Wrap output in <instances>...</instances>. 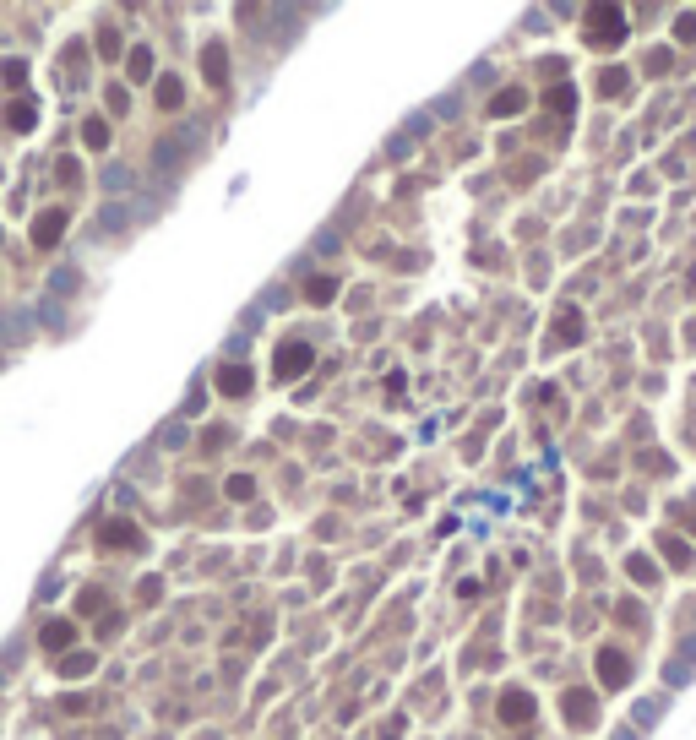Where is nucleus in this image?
Masks as SVG:
<instances>
[{
    "label": "nucleus",
    "mask_w": 696,
    "mask_h": 740,
    "mask_svg": "<svg viewBox=\"0 0 696 740\" xmlns=\"http://www.w3.org/2000/svg\"><path fill=\"white\" fill-rule=\"evenodd\" d=\"M228 495H234V501H250V495H256V479H250V473H234V479H228Z\"/></svg>",
    "instance_id": "6ab92c4d"
},
{
    "label": "nucleus",
    "mask_w": 696,
    "mask_h": 740,
    "mask_svg": "<svg viewBox=\"0 0 696 740\" xmlns=\"http://www.w3.org/2000/svg\"><path fill=\"white\" fill-rule=\"evenodd\" d=\"M98 610H103V594H98V588L77 594V615H98Z\"/></svg>",
    "instance_id": "aec40b11"
},
{
    "label": "nucleus",
    "mask_w": 696,
    "mask_h": 740,
    "mask_svg": "<svg viewBox=\"0 0 696 740\" xmlns=\"http://www.w3.org/2000/svg\"><path fill=\"white\" fill-rule=\"evenodd\" d=\"M202 77L212 87L228 82V49H224V44H207V49H202Z\"/></svg>",
    "instance_id": "39448f33"
},
{
    "label": "nucleus",
    "mask_w": 696,
    "mask_h": 740,
    "mask_svg": "<svg viewBox=\"0 0 696 740\" xmlns=\"http://www.w3.org/2000/svg\"><path fill=\"white\" fill-rule=\"evenodd\" d=\"M310 365H316V354H310L305 338H288V343H278V354H272V376H278V381H294V376H305Z\"/></svg>",
    "instance_id": "f03ea898"
},
{
    "label": "nucleus",
    "mask_w": 696,
    "mask_h": 740,
    "mask_svg": "<svg viewBox=\"0 0 696 740\" xmlns=\"http://www.w3.org/2000/svg\"><path fill=\"white\" fill-rule=\"evenodd\" d=\"M136 594H142V604H158V577H147V582L136 588Z\"/></svg>",
    "instance_id": "5701e85b"
},
{
    "label": "nucleus",
    "mask_w": 696,
    "mask_h": 740,
    "mask_svg": "<svg viewBox=\"0 0 696 740\" xmlns=\"http://www.w3.org/2000/svg\"><path fill=\"white\" fill-rule=\"evenodd\" d=\"M522 103H528V98H522V87H506V93H495V98H490V115H495V120H506V115H517Z\"/></svg>",
    "instance_id": "f8f14e48"
},
{
    "label": "nucleus",
    "mask_w": 696,
    "mask_h": 740,
    "mask_svg": "<svg viewBox=\"0 0 696 740\" xmlns=\"http://www.w3.org/2000/svg\"><path fill=\"white\" fill-rule=\"evenodd\" d=\"M626 39V11L620 6H593L588 11V44H598V49H610V44Z\"/></svg>",
    "instance_id": "f257e3e1"
},
{
    "label": "nucleus",
    "mask_w": 696,
    "mask_h": 740,
    "mask_svg": "<svg viewBox=\"0 0 696 740\" xmlns=\"http://www.w3.org/2000/svg\"><path fill=\"white\" fill-rule=\"evenodd\" d=\"M664 555H669V561H675V566H691V550H685V544H680V539H664Z\"/></svg>",
    "instance_id": "412c9836"
},
{
    "label": "nucleus",
    "mask_w": 696,
    "mask_h": 740,
    "mask_svg": "<svg viewBox=\"0 0 696 740\" xmlns=\"http://www.w3.org/2000/svg\"><path fill=\"white\" fill-rule=\"evenodd\" d=\"M180 98H185V87L174 82V77H164V82H158V109H180Z\"/></svg>",
    "instance_id": "dca6fc26"
},
{
    "label": "nucleus",
    "mask_w": 696,
    "mask_h": 740,
    "mask_svg": "<svg viewBox=\"0 0 696 740\" xmlns=\"http://www.w3.org/2000/svg\"><path fill=\"white\" fill-rule=\"evenodd\" d=\"M93 664H98L93 653H65V658H60V675H71V680H77V675H93Z\"/></svg>",
    "instance_id": "2eb2a0df"
},
{
    "label": "nucleus",
    "mask_w": 696,
    "mask_h": 740,
    "mask_svg": "<svg viewBox=\"0 0 696 740\" xmlns=\"http://www.w3.org/2000/svg\"><path fill=\"white\" fill-rule=\"evenodd\" d=\"M98 49H103V55H115V49H120V33H115V27H103V33H98Z\"/></svg>",
    "instance_id": "4be33fe9"
},
{
    "label": "nucleus",
    "mask_w": 696,
    "mask_h": 740,
    "mask_svg": "<svg viewBox=\"0 0 696 740\" xmlns=\"http://www.w3.org/2000/svg\"><path fill=\"white\" fill-rule=\"evenodd\" d=\"M125 77H131V82H147V77H153V55H147L142 44L125 55Z\"/></svg>",
    "instance_id": "ddd939ff"
},
{
    "label": "nucleus",
    "mask_w": 696,
    "mask_h": 740,
    "mask_svg": "<svg viewBox=\"0 0 696 740\" xmlns=\"http://www.w3.org/2000/svg\"><path fill=\"white\" fill-rule=\"evenodd\" d=\"M82 142L93 147V153H103V147H109V125H103L98 115H87V120H82Z\"/></svg>",
    "instance_id": "4468645a"
},
{
    "label": "nucleus",
    "mask_w": 696,
    "mask_h": 740,
    "mask_svg": "<svg viewBox=\"0 0 696 740\" xmlns=\"http://www.w3.org/2000/svg\"><path fill=\"white\" fill-rule=\"evenodd\" d=\"M60 234H65V212L55 207V212H39L33 218V245L49 250V245H60Z\"/></svg>",
    "instance_id": "20e7f679"
},
{
    "label": "nucleus",
    "mask_w": 696,
    "mask_h": 740,
    "mask_svg": "<svg viewBox=\"0 0 696 740\" xmlns=\"http://www.w3.org/2000/svg\"><path fill=\"white\" fill-rule=\"evenodd\" d=\"M33 120H39V109H33V98H17V103H6V125H11V131H33Z\"/></svg>",
    "instance_id": "9d476101"
},
{
    "label": "nucleus",
    "mask_w": 696,
    "mask_h": 740,
    "mask_svg": "<svg viewBox=\"0 0 696 740\" xmlns=\"http://www.w3.org/2000/svg\"><path fill=\"white\" fill-rule=\"evenodd\" d=\"M560 713H566L572 724H588V719H593V697H588V691H566Z\"/></svg>",
    "instance_id": "9b49d317"
},
{
    "label": "nucleus",
    "mask_w": 696,
    "mask_h": 740,
    "mask_svg": "<svg viewBox=\"0 0 696 740\" xmlns=\"http://www.w3.org/2000/svg\"><path fill=\"white\" fill-rule=\"evenodd\" d=\"M560 338H566V343L576 338V310H566V316H560Z\"/></svg>",
    "instance_id": "b1692460"
},
{
    "label": "nucleus",
    "mask_w": 696,
    "mask_h": 740,
    "mask_svg": "<svg viewBox=\"0 0 696 740\" xmlns=\"http://www.w3.org/2000/svg\"><path fill=\"white\" fill-rule=\"evenodd\" d=\"M598 675H604V686H626V675H631V664H626V653H614V648H604V653H598Z\"/></svg>",
    "instance_id": "1a4fd4ad"
},
{
    "label": "nucleus",
    "mask_w": 696,
    "mask_h": 740,
    "mask_svg": "<svg viewBox=\"0 0 696 740\" xmlns=\"http://www.w3.org/2000/svg\"><path fill=\"white\" fill-rule=\"evenodd\" d=\"M680 39H685V44L696 39V17H680Z\"/></svg>",
    "instance_id": "393cba45"
},
{
    "label": "nucleus",
    "mask_w": 696,
    "mask_h": 740,
    "mask_svg": "<svg viewBox=\"0 0 696 740\" xmlns=\"http://www.w3.org/2000/svg\"><path fill=\"white\" fill-rule=\"evenodd\" d=\"M0 82L22 87V82H27V60H6V65H0Z\"/></svg>",
    "instance_id": "a211bd4d"
},
{
    "label": "nucleus",
    "mask_w": 696,
    "mask_h": 740,
    "mask_svg": "<svg viewBox=\"0 0 696 740\" xmlns=\"http://www.w3.org/2000/svg\"><path fill=\"white\" fill-rule=\"evenodd\" d=\"M501 719L506 724H533V697L528 691H506V697H501Z\"/></svg>",
    "instance_id": "6e6552de"
},
{
    "label": "nucleus",
    "mask_w": 696,
    "mask_h": 740,
    "mask_svg": "<svg viewBox=\"0 0 696 740\" xmlns=\"http://www.w3.org/2000/svg\"><path fill=\"white\" fill-rule=\"evenodd\" d=\"M212 387L228 392V397H245V392H250V370L245 365H224L218 376H212Z\"/></svg>",
    "instance_id": "0eeeda50"
},
{
    "label": "nucleus",
    "mask_w": 696,
    "mask_h": 740,
    "mask_svg": "<svg viewBox=\"0 0 696 740\" xmlns=\"http://www.w3.org/2000/svg\"><path fill=\"white\" fill-rule=\"evenodd\" d=\"M98 544H103V550H125V544H142V534H136L131 517H115V523H103V528H98Z\"/></svg>",
    "instance_id": "7ed1b4c3"
},
{
    "label": "nucleus",
    "mask_w": 696,
    "mask_h": 740,
    "mask_svg": "<svg viewBox=\"0 0 696 740\" xmlns=\"http://www.w3.org/2000/svg\"><path fill=\"white\" fill-rule=\"evenodd\" d=\"M71 620H44V632H39V642H44V653H60L65 658V648H71Z\"/></svg>",
    "instance_id": "423d86ee"
},
{
    "label": "nucleus",
    "mask_w": 696,
    "mask_h": 740,
    "mask_svg": "<svg viewBox=\"0 0 696 740\" xmlns=\"http://www.w3.org/2000/svg\"><path fill=\"white\" fill-rule=\"evenodd\" d=\"M337 294V278H310V305H332Z\"/></svg>",
    "instance_id": "f3484780"
}]
</instances>
